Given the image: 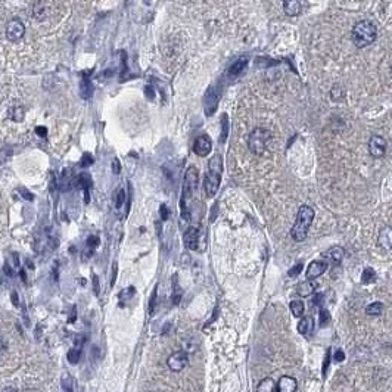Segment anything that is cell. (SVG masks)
Returning a JSON list of instances; mask_svg holds the SVG:
<instances>
[{"instance_id": "6da1fadb", "label": "cell", "mask_w": 392, "mask_h": 392, "mask_svg": "<svg viewBox=\"0 0 392 392\" xmlns=\"http://www.w3.org/2000/svg\"><path fill=\"white\" fill-rule=\"evenodd\" d=\"M314 216H315V214H314V210L310 205H302V207H299L294 227H292V230H291V236L294 237V240L302 242V240L307 239L308 230H310V227H311V224H313Z\"/></svg>"}, {"instance_id": "7a4b0ae2", "label": "cell", "mask_w": 392, "mask_h": 392, "mask_svg": "<svg viewBox=\"0 0 392 392\" xmlns=\"http://www.w3.org/2000/svg\"><path fill=\"white\" fill-rule=\"evenodd\" d=\"M221 173H223V159L220 155H214L208 162V173L204 180V189L208 198H213L217 193L221 181Z\"/></svg>"}, {"instance_id": "3957f363", "label": "cell", "mask_w": 392, "mask_h": 392, "mask_svg": "<svg viewBox=\"0 0 392 392\" xmlns=\"http://www.w3.org/2000/svg\"><path fill=\"white\" fill-rule=\"evenodd\" d=\"M351 37H353L354 44L358 49L367 47L377 37V28L369 21H360L354 25Z\"/></svg>"}, {"instance_id": "277c9868", "label": "cell", "mask_w": 392, "mask_h": 392, "mask_svg": "<svg viewBox=\"0 0 392 392\" xmlns=\"http://www.w3.org/2000/svg\"><path fill=\"white\" fill-rule=\"evenodd\" d=\"M272 139V133L266 128H255L248 138V146L255 155H261L266 151L267 143Z\"/></svg>"}, {"instance_id": "5b68a950", "label": "cell", "mask_w": 392, "mask_h": 392, "mask_svg": "<svg viewBox=\"0 0 392 392\" xmlns=\"http://www.w3.org/2000/svg\"><path fill=\"white\" fill-rule=\"evenodd\" d=\"M167 364L170 367V370L173 372H181L187 364H189V355L184 351H176L173 353L168 360H167Z\"/></svg>"}, {"instance_id": "8992f818", "label": "cell", "mask_w": 392, "mask_h": 392, "mask_svg": "<svg viewBox=\"0 0 392 392\" xmlns=\"http://www.w3.org/2000/svg\"><path fill=\"white\" fill-rule=\"evenodd\" d=\"M25 34V27L20 20H11L6 25V37L11 41H20Z\"/></svg>"}, {"instance_id": "52a82bcc", "label": "cell", "mask_w": 392, "mask_h": 392, "mask_svg": "<svg viewBox=\"0 0 392 392\" xmlns=\"http://www.w3.org/2000/svg\"><path fill=\"white\" fill-rule=\"evenodd\" d=\"M196 184H198V170L195 167H190L186 173V177H184V187H183V199L181 201H184L186 198H190L193 195Z\"/></svg>"}, {"instance_id": "ba28073f", "label": "cell", "mask_w": 392, "mask_h": 392, "mask_svg": "<svg viewBox=\"0 0 392 392\" xmlns=\"http://www.w3.org/2000/svg\"><path fill=\"white\" fill-rule=\"evenodd\" d=\"M386 152V140L382 136L373 135L369 140V154L373 158H382Z\"/></svg>"}, {"instance_id": "9c48e42d", "label": "cell", "mask_w": 392, "mask_h": 392, "mask_svg": "<svg viewBox=\"0 0 392 392\" xmlns=\"http://www.w3.org/2000/svg\"><path fill=\"white\" fill-rule=\"evenodd\" d=\"M211 149H213V143H211V139L207 135H202L195 140L193 151L198 157H207L211 152Z\"/></svg>"}, {"instance_id": "30bf717a", "label": "cell", "mask_w": 392, "mask_h": 392, "mask_svg": "<svg viewBox=\"0 0 392 392\" xmlns=\"http://www.w3.org/2000/svg\"><path fill=\"white\" fill-rule=\"evenodd\" d=\"M328 270V263L326 261H313L308 269H307V279L308 280H315L317 277L324 275V272Z\"/></svg>"}, {"instance_id": "8fae6325", "label": "cell", "mask_w": 392, "mask_h": 392, "mask_svg": "<svg viewBox=\"0 0 392 392\" xmlns=\"http://www.w3.org/2000/svg\"><path fill=\"white\" fill-rule=\"evenodd\" d=\"M298 383L291 376H282L276 382V392H296Z\"/></svg>"}, {"instance_id": "7c38bea8", "label": "cell", "mask_w": 392, "mask_h": 392, "mask_svg": "<svg viewBox=\"0 0 392 392\" xmlns=\"http://www.w3.org/2000/svg\"><path fill=\"white\" fill-rule=\"evenodd\" d=\"M198 240H199V230L196 227L187 229V232L184 233V245L189 249L196 251L198 249Z\"/></svg>"}, {"instance_id": "4fadbf2b", "label": "cell", "mask_w": 392, "mask_h": 392, "mask_svg": "<svg viewBox=\"0 0 392 392\" xmlns=\"http://www.w3.org/2000/svg\"><path fill=\"white\" fill-rule=\"evenodd\" d=\"M379 245L386 249V251H391L392 249V227L386 226L380 230L379 233Z\"/></svg>"}, {"instance_id": "5bb4252c", "label": "cell", "mask_w": 392, "mask_h": 392, "mask_svg": "<svg viewBox=\"0 0 392 392\" xmlns=\"http://www.w3.org/2000/svg\"><path fill=\"white\" fill-rule=\"evenodd\" d=\"M317 288H318V283L315 280H308L307 279L305 282H302L298 286V294L301 295V296H310V295H313L317 291Z\"/></svg>"}, {"instance_id": "9a60e30c", "label": "cell", "mask_w": 392, "mask_h": 392, "mask_svg": "<svg viewBox=\"0 0 392 392\" xmlns=\"http://www.w3.org/2000/svg\"><path fill=\"white\" fill-rule=\"evenodd\" d=\"M283 9L288 17H296L301 12V3L299 0H286L283 2Z\"/></svg>"}, {"instance_id": "2e32d148", "label": "cell", "mask_w": 392, "mask_h": 392, "mask_svg": "<svg viewBox=\"0 0 392 392\" xmlns=\"http://www.w3.org/2000/svg\"><path fill=\"white\" fill-rule=\"evenodd\" d=\"M314 331V320L311 317H304L301 318V321L298 323V332L302 335L313 334Z\"/></svg>"}, {"instance_id": "e0dca14e", "label": "cell", "mask_w": 392, "mask_h": 392, "mask_svg": "<svg viewBox=\"0 0 392 392\" xmlns=\"http://www.w3.org/2000/svg\"><path fill=\"white\" fill-rule=\"evenodd\" d=\"M256 392H276V382L272 377H264L258 383Z\"/></svg>"}, {"instance_id": "ac0fdd59", "label": "cell", "mask_w": 392, "mask_h": 392, "mask_svg": "<svg viewBox=\"0 0 392 392\" xmlns=\"http://www.w3.org/2000/svg\"><path fill=\"white\" fill-rule=\"evenodd\" d=\"M291 311L294 314L295 317H302L304 315V311H305V305L301 299H295L291 302Z\"/></svg>"}, {"instance_id": "d6986e66", "label": "cell", "mask_w": 392, "mask_h": 392, "mask_svg": "<svg viewBox=\"0 0 392 392\" xmlns=\"http://www.w3.org/2000/svg\"><path fill=\"white\" fill-rule=\"evenodd\" d=\"M382 311H383V304H382V302H373V304H370V305L366 308V314H367V315H372V317L380 315Z\"/></svg>"}, {"instance_id": "ffe728a7", "label": "cell", "mask_w": 392, "mask_h": 392, "mask_svg": "<svg viewBox=\"0 0 392 392\" xmlns=\"http://www.w3.org/2000/svg\"><path fill=\"white\" fill-rule=\"evenodd\" d=\"M328 256H329L332 261H335V263H341V261H342V258H344V251H342V248L336 246V248L329 249Z\"/></svg>"}, {"instance_id": "44dd1931", "label": "cell", "mask_w": 392, "mask_h": 392, "mask_svg": "<svg viewBox=\"0 0 392 392\" xmlns=\"http://www.w3.org/2000/svg\"><path fill=\"white\" fill-rule=\"evenodd\" d=\"M68 361L71 363V364H77L80 361V358H81V350H80L79 347H76V348H71L70 351H68Z\"/></svg>"}, {"instance_id": "7402d4cb", "label": "cell", "mask_w": 392, "mask_h": 392, "mask_svg": "<svg viewBox=\"0 0 392 392\" xmlns=\"http://www.w3.org/2000/svg\"><path fill=\"white\" fill-rule=\"evenodd\" d=\"M92 93H93V87L90 86L89 80H84V81L81 83V96L84 99H87L90 98Z\"/></svg>"}, {"instance_id": "603a6c76", "label": "cell", "mask_w": 392, "mask_h": 392, "mask_svg": "<svg viewBox=\"0 0 392 392\" xmlns=\"http://www.w3.org/2000/svg\"><path fill=\"white\" fill-rule=\"evenodd\" d=\"M361 280H363L364 283H372V282H374V280H376V273H374V270H373V269H364Z\"/></svg>"}, {"instance_id": "cb8c5ba5", "label": "cell", "mask_w": 392, "mask_h": 392, "mask_svg": "<svg viewBox=\"0 0 392 392\" xmlns=\"http://www.w3.org/2000/svg\"><path fill=\"white\" fill-rule=\"evenodd\" d=\"M62 386H63L65 392H73V379H71V376L65 374L62 377Z\"/></svg>"}, {"instance_id": "d4e9b609", "label": "cell", "mask_w": 392, "mask_h": 392, "mask_svg": "<svg viewBox=\"0 0 392 392\" xmlns=\"http://www.w3.org/2000/svg\"><path fill=\"white\" fill-rule=\"evenodd\" d=\"M33 15H34V17H36L37 20H43V17L46 15V11H44V8L41 6V3H37V5L34 6Z\"/></svg>"}, {"instance_id": "484cf974", "label": "cell", "mask_w": 392, "mask_h": 392, "mask_svg": "<svg viewBox=\"0 0 392 392\" xmlns=\"http://www.w3.org/2000/svg\"><path fill=\"white\" fill-rule=\"evenodd\" d=\"M86 245H87L89 249H95V248L99 245V237L98 236H89Z\"/></svg>"}, {"instance_id": "4316f807", "label": "cell", "mask_w": 392, "mask_h": 392, "mask_svg": "<svg viewBox=\"0 0 392 392\" xmlns=\"http://www.w3.org/2000/svg\"><path fill=\"white\" fill-rule=\"evenodd\" d=\"M301 270H302V263H296L294 267L289 270V273H288V275L291 276V277H296V276L301 273Z\"/></svg>"}, {"instance_id": "83f0119b", "label": "cell", "mask_w": 392, "mask_h": 392, "mask_svg": "<svg viewBox=\"0 0 392 392\" xmlns=\"http://www.w3.org/2000/svg\"><path fill=\"white\" fill-rule=\"evenodd\" d=\"M329 320H331V317H329V314L326 310H321V313H320V324L321 326H326L328 323H329Z\"/></svg>"}, {"instance_id": "f1b7e54d", "label": "cell", "mask_w": 392, "mask_h": 392, "mask_svg": "<svg viewBox=\"0 0 392 392\" xmlns=\"http://www.w3.org/2000/svg\"><path fill=\"white\" fill-rule=\"evenodd\" d=\"M124 199H125L124 190H118V195L115 196V205H117V208H119V207L124 204Z\"/></svg>"}, {"instance_id": "f546056e", "label": "cell", "mask_w": 392, "mask_h": 392, "mask_svg": "<svg viewBox=\"0 0 392 392\" xmlns=\"http://www.w3.org/2000/svg\"><path fill=\"white\" fill-rule=\"evenodd\" d=\"M92 280H93V291H95V295H99V291H100V286H99V277L98 275H92Z\"/></svg>"}, {"instance_id": "4dcf8cb0", "label": "cell", "mask_w": 392, "mask_h": 392, "mask_svg": "<svg viewBox=\"0 0 392 392\" xmlns=\"http://www.w3.org/2000/svg\"><path fill=\"white\" fill-rule=\"evenodd\" d=\"M157 288L154 289V295H152V298H151V304H149V313L152 314L154 313V308H155V301H157Z\"/></svg>"}, {"instance_id": "1f68e13d", "label": "cell", "mask_w": 392, "mask_h": 392, "mask_svg": "<svg viewBox=\"0 0 392 392\" xmlns=\"http://www.w3.org/2000/svg\"><path fill=\"white\" fill-rule=\"evenodd\" d=\"M159 211H161V217H162V220H167V218H168V210H167L165 205H161Z\"/></svg>"}, {"instance_id": "d6a6232c", "label": "cell", "mask_w": 392, "mask_h": 392, "mask_svg": "<svg viewBox=\"0 0 392 392\" xmlns=\"http://www.w3.org/2000/svg\"><path fill=\"white\" fill-rule=\"evenodd\" d=\"M117 272H118L117 264H114V266H112V280H111V285H112V286L115 285V280H117Z\"/></svg>"}, {"instance_id": "836d02e7", "label": "cell", "mask_w": 392, "mask_h": 392, "mask_svg": "<svg viewBox=\"0 0 392 392\" xmlns=\"http://www.w3.org/2000/svg\"><path fill=\"white\" fill-rule=\"evenodd\" d=\"M344 357H345V355H344V353H342L341 350H338V351L335 353V360H336V361H342Z\"/></svg>"}, {"instance_id": "e575fe53", "label": "cell", "mask_w": 392, "mask_h": 392, "mask_svg": "<svg viewBox=\"0 0 392 392\" xmlns=\"http://www.w3.org/2000/svg\"><path fill=\"white\" fill-rule=\"evenodd\" d=\"M76 315H77L76 308H73V310H71V317L68 318V323H74V321H76Z\"/></svg>"}, {"instance_id": "d590c367", "label": "cell", "mask_w": 392, "mask_h": 392, "mask_svg": "<svg viewBox=\"0 0 392 392\" xmlns=\"http://www.w3.org/2000/svg\"><path fill=\"white\" fill-rule=\"evenodd\" d=\"M3 270H5V273H6L8 276H14V270H12V269H9V266H8V264H5Z\"/></svg>"}, {"instance_id": "8d00e7d4", "label": "cell", "mask_w": 392, "mask_h": 392, "mask_svg": "<svg viewBox=\"0 0 392 392\" xmlns=\"http://www.w3.org/2000/svg\"><path fill=\"white\" fill-rule=\"evenodd\" d=\"M12 302H14V305H18V294L15 291L12 292Z\"/></svg>"}, {"instance_id": "74e56055", "label": "cell", "mask_w": 392, "mask_h": 392, "mask_svg": "<svg viewBox=\"0 0 392 392\" xmlns=\"http://www.w3.org/2000/svg\"><path fill=\"white\" fill-rule=\"evenodd\" d=\"M114 173H119V162L117 159L114 161Z\"/></svg>"}, {"instance_id": "f35d334b", "label": "cell", "mask_w": 392, "mask_h": 392, "mask_svg": "<svg viewBox=\"0 0 392 392\" xmlns=\"http://www.w3.org/2000/svg\"><path fill=\"white\" fill-rule=\"evenodd\" d=\"M2 392H20L17 388H12V386H9V388H5Z\"/></svg>"}, {"instance_id": "ab89813d", "label": "cell", "mask_w": 392, "mask_h": 392, "mask_svg": "<svg viewBox=\"0 0 392 392\" xmlns=\"http://www.w3.org/2000/svg\"><path fill=\"white\" fill-rule=\"evenodd\" d=\"M37 133H39V135H41V136H44V135H46V130H44V127H39V128H37Z\"/></svg>"}, {"instance_id": "60d3db41", "label": "cell", "mask_w": 392, "mask_h": 392, "mask_svg": "<svg viewBox=\"0 0 392 392\" xmlns=\"http://www.w3.org/2000/svg\"><path fill=\"white\" fill-rule=\"evenodd\" d=\"M20 276H21V279H22L24 282L27 280V276H25V272H24V270H20Z\"/></svg>"}, {"instance_id": "b9f144b4", "label": "cell", "mask_w": 392, "mask_h": 392, "mask_svg": "<svg viewBox=\"0 0 392 392\" xmlns=\"http://www.w3.org/2000/svg\"><path fill=\"white\" fill-rule=\"evenodd\" d=\"M283 2H286V0H283Z\"/></svg>"}]
</instances>
